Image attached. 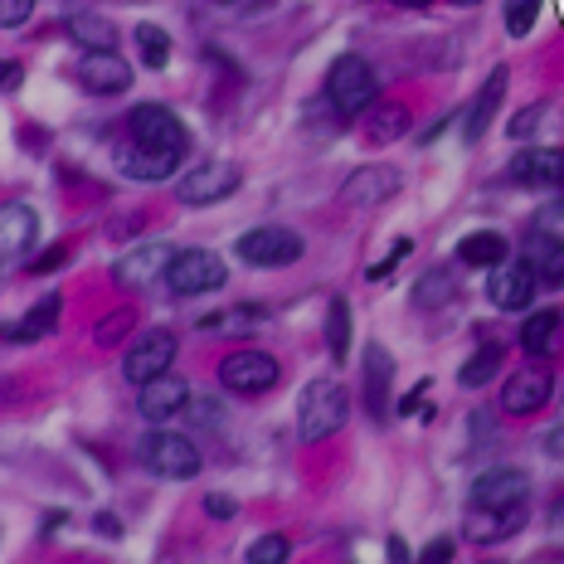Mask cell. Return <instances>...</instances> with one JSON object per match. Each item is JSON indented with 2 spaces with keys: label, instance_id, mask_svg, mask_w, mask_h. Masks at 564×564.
Listing matches in <instances>:
<instances>
[{
  "label": "cell",
  "instance_id": "obj_14",
  "mask_svg": "<svg viewBox=\"0 0 564 564\" xmlns=\"http://www.w3.org/2000/svg\"><path fill=\"white\" fill-rule=\"evenodd\" d=\"M531 497V477L521 467H487L473 481V507H525Z\"/></svg>",
  "mask_w": 564,
  "mask_h": 564
},
{
  "label": "cell",
  "instance_id": "obj_4",
  "mask_svg": "<svg viewBox=\"0 0 564 564\" xmlns=\"http://www.w3.org/2000/svg\"><path fill=\"white\" fill-rule=\"evenodd\" d=\"M127 137L141 141V147H156V151H175L185 156L191 151V137H185V122L161 102H137L132 117H127Z\"/></svg>",
  "mask_w": 564,
  "mask_h": 564
},
{
  "label": "cell",
  "instance_id": "obj_19",
  "mask_svg": "<svg viewBox=\"0 0 564 564\" xmlns=\"http://www.w3.org/2000/svg\"><path fill=\"white\" fill-rule=\"evenodd\" d=\"M525 525V507H473L463 521V535L477 540V545H491V540H507Z\"/></svg>",
  "mask_w": 564,
  "mask_h": 564
},
{
  "label": "cell",
  "instance_id": "obj_47",
  "mask_svg": "<svg viewBox=\"0 0 564 564\" xmlns=\"http://www.w3.org/2000/svg\"><path fill=\"white\" fill-rule=\"evenodd\" d=\"M225 10H253V6H263V0H219Z\"/></svg>",
  "mask_w": 564,
  "mask_h": 564
},
{
  "label": "cell",
  "instance_id": "obj_25",
  "mask_svg": "<svg viewBox=\"0 0 564 564\" xmlns=\"http://www.w3.org/2000/svg\"><path fill=\"white\" fill-rule=\"evenodd\" d=\"M507 253H511L507 239L491 229H477L457 243V263H467V268H497V263H507Z\"/></svg>",
  "mask_w": 564,
  "mask_h": 564
},
{
  "label": "cell",
  "instance_id": "obj_49",
  "mask_svg": "<svg viewBox=\"0 0 564 564\" xmlns=\"http://www.w3.org/2000/svg\"><path fill=\"white\" fill-rule=\"evenodd\" d=\"M394 6H409V10H414V6H429V0H394Z\"/></svg>",
  "mask_w": 564,
  "mask_h": 564
},
{
  "label": "cell",
  "instance_id": "obj_46",
  "mask_svg": "<svg viewBox=\"0 0 564 564\" xmlns=\"http://www.w3.org/2000/svg\"><path fill=\"white\" fill-rule=\"evenodd\" d=\"M58 525H64V511H54V516H44V521H40V535H50V531H58Z\"/></svg>",
  "mask_w": 564,
  "mask_h": 564
},
{
  "label": "cell",
  "instance_id": "obj_20",
  "mask_svg": "<svg viewBox=\"0 0 564 564\" xmlns=\"http://www.w3.org/2000/svg\"><path fill=\"white\" fill-rule=\"evenodd\" d=\"M390 384H394V360L384 346H366V414L375 423H390Z\"/></svg>",
  "mask_w": 564,
  "mask_h": 564
},
{
  "label": "cell",
  "instance_id": "obj_23",
  "mask_svg": "<svg viewBox=\"0 0 564 564\" xmlns=\"http://www.w3.org/2000/svg\"><path fill=\"white\" fill-rule=\"evenodd\" d=\"M34 234H40V215H34L30 205H20V199H10V205H0V253H25L34 243Z\"/></svg>",
  "mask_w": 564,
  "mask_h": 564
},
{
  "label": "cell",
  "instance_id": "obj_16",
  "mask_svg": "<svg viewBox=\"0 0 564 564\" xmlns=\"http://www.w3.org/2000/svg\"><path fill=\"white\" fill-rule=\"evenodd\" d=\"M175 166H181V156H175V151L141 147V141H132V137H127V147H117V171H122L127 181L156 185V181H166Z\"/></svg>",
  "mask_w": 564,
  "mask_h": 564
},
{
  "label": "cell",
  "instance_id": "obj_11",
  "mask_svg": "<svg viewBox=\"0 0 564 564\" xmlns=\"http://www.w3.org/2000/svg\"><path fill=\"white\" fill-rule=\"evenodd\" d=\"M550 394H555V375H550V366L531 360V366H521L507 380V390H501V409H507V414H535V409L550 404Z\"/></svg>",
  "mask_w": 564,
  "mask_h": 564
},
{
  "label": "cell",
  "instance_id": "obj_12",
  "mask_svg": "<svg viewBox=\"0 0 564 564\" xmlns=\"http://www.w3.org/2000/svg\"><path fill=\"white\" fill-rule=\"evenodd\" d=\"M171 258H175L171 243H141V249L122 253L112 263V282H117V288H127V292H141V288H151L156 278H166Z\"/></svg>",
  "mask_w": 564,
  "mask_h": 564
},
{
  "label": "cell",
  "instance_id": "obj_8",
  "mask_svg": "<svg viewBox=\"0 0 564 564\" xmlns=\"http://www.w3.org/2000/svg\"><path fill=\"white\" fill-rule=\"evenodd\" d=\"M239 181H243V171L234 166V161H199V166L175 185V195H181V205H219V199H229L239 191Z\"/></svg>",
  "mask_w": 564,
  "mask_h": 564
},
{
  "label": "cell",
  "instance_id": "obj_33",
  "mask_svg": "<svg viewBox=\"0 0 564 564\" xmlns=\"http://www.w3.org/2000/svg\"><path fill=\"white\" fill-rule=\"evenodd\" d=\"M288 555H292V540L288 535H258L253 545H249V564H288Z\"/></svg>",
  "mask_w": 564,
  "mask_h": 564
},
{
  "label": "cell",
  "instance_id": "obj_41",
  "mask_svg": "<svg viewBox=\"0 0 564 564\" xmlns=\"http://www.w3.org/2000/svg\"><path fill=\"white\" fill-rule=\"evenodd\" d=\"M68 263V249H64V243H54V249L50 253H44V258H34V263H30V273H54V268H64Z\"/></svg>",
  "mask_w": 564,
  "mask_h": 564
},
{
  "label": "cell",
  "instance_id": "obj_3",
  "mask_svg": "<svg viewBox=\"0 0 564 564\" xmlns=\"http://www.w3.org/2000/svg\"><path fill=\"white\" fill-rule=\"evenodd\" d=\"M229 282L225 258L209 249H181L166 268V288L175 297H199V292H219Z\"/></svg>",
  "mask_w": 564,
  "mask_h": 564
},
{
  "label": "cell",
  "instance_id": "obj_50",
  "mask_svg": "<svg viewBox=\"0 0 564 564\" xmlns=\"http://www.w3.org/2000/svg\"><path fill=\"white\" fill-rule=\"evenodd\" d=\"M457 6H477V0H457Z\"/></svg>",
  "mask_w": 564,
  "mask_h": 564
},
{
  "label": "cell",
  "instance_id": "obj_37",
  "mask_svg": "<svg viewBox=\"0 0 564 564\" xmlns=\"http://www.w3.org/2000/svg\"><path fill=\"white\" fill-rule=\"evenodd\" d=\"M409 253H414V243H409V239H399V243H394V249H390V253H384V258H380V263H375V268H370V273H366V278H370V282H384V278H390V273H394V268H399V263H404V258H409Z\"/></svg>",
  "mask_w": 564,
  "mask_h": 564
},
{
  "label": "cell",
  "instance_id": "obj_31",
  "mask_svg": "<svg viewBox=\"0 0 564 564\" xmlns=\"http://www.w3.org/2000/svg\"><path fill=\"white\" fill-rule=\"evenodd\" d=\"M205 332H249V326H263V307L249 302V307H229V312H215V316H199Z\"/></svg>",
  "mask_w": 564,
  "mask_h": 564
},
{
  "label": "cell",
  "instance_id": "obj_40",
  "mask_svg": "<svg viewBox=\"0 0 564 564\" xmlns=\"http://www.w3.org/2000/svg\"><path fill=\"white\" fill-rule=\"evenodd\" d=\"M205 511L215 516V521H234V516H239V501L225 497V491H209V497H205Z\"/></svg>",
  "mask_w": 564,
  "mask_h": 564
},
{
  "label": "cell",
  "instance_id": "obj_9",
  "mask_svg": "<svg viewBox=\"0 0 564 564\" xmlns=\"http://www.w3.org/2000/svg\"><path fill=\"white\" fill-rule=\"evenodd\" d=\"M175 350H181V340H175V332H147L137 340L132 350H127V360H122V375L137 384H151V380H161V375H171V360H175Z\"/></svg>",
  "mask_w": 564,
  "mask_h": 564
},
{
  "label": "cell",
  "instance_id": "obj_17",
  "mask_svg": "<svg viewBox=\"0 0 564 564\" xmlns=\"http://www.w3.org/2000/svg\"><path fill=\"white\" fill-rule=\"evenodd\" d=\"M185 404H191V384L175 380V375H161V380L141 384V394H137V409L147 423H166V419L181 414Z\"/></svg>",
  "mask_w": 564,
  "mask_h": 564
},
{
  "label": "cell",
  "instance_id": "obj_18",
  "mask_svg": "<svg viewBox=\"0 0 564 564\" xmlns=\"http://www.w3.org/2000/svg\"><path fill=\"white\" fill-rule=\"evenodd\" d=\"M399 191V171L394 166H360L356 175H346V185H340V199L356 209L366 205H384Z\"/></svg>",
  "mask_w": 564,
  "mask_h": 564
},
{
  "label": "cell",
  "instance_id": "obj_2",
  "mask_svg": "<svg viewBox=\"0 0 564 564\" xmlns=\"http://www.w3.org/2000/svg\"><path fill=\"white\" fill-rule=\"evenodd\" d=\"M375 93H380V78H375L370 58H360V54H340L332 64V74H326V98H332V108L340 117L370 112Z\"/></svg>",
  "mask_w": 564,
  "mask_h": 564
},
{
  "label": "cell",
  "instance_id": "obj_22",
  "mask_svg": "<svg viewBox=\"0 0 564 564\" xmlns=\"http://www.w3.org/2000/svg\"><path fill=\"white\" fill-rule=\"evenodd\" d=\"M521 258L531 263V273L540 288H564V243L555 239V234H531L525 239Z\"/></svg>",
  "mask_w": 564,
  "mask_h": 564
},
{
  "label": "cell",
  "instance_id": "obj_34",
  "mask_svg": "<svg viewBox=\"0 0 564 564\" xmlns=\"http://www.w3.org/2000/svg\"><path fill=\"white\" fill-rule=\"evenodd\" d=\"M540 15V0H507V34L511 40H525Z\"/></svg>",
  "mask_w": 564,
  "mask_h": 564
},
{
  "label": "cell",
  "instance_id": "obj_28",
  "mask_svg": "<svg viewBox=\"0 0 564 564\" xmlns=\"http://www.w3.org/2000/svg\"><path fill=\"white\" fill-rule=\"evenodd\" d=\"M501 356H507V350H501V346H497V340H487V346H481V350H477V356H473V360H467V366H463V370H457V384H463V390H481V384H487V380H491V375H497V370H501Z\"/></svg>",
  "mask_w": 564,
  "mask_h": 564
},
{
  "label": "cell",
  "instance_id": "obj_36",
  "mask_svg": "<svg viewBox=\"0 0 564 564\" xmlns=\"http://www.w3.org/2000/svg\"><path fill=\"white\" fill-rule=\"evenodd\" d=\"M132 322H137V312L117 307V312L108 316V322H102V326H98V340H102V346H117V340H122L127 332H132Z\"/></svg>",
  "mask_w": 564,
  "mask_h": 564
},
{
  "label": "cell",
  "instance_id": "obj_10",
  "mask_svg": "<svg viewBox=\"0 0 564 564\" xmlns=\"http://www.w3.org/2000/svg\"><path fill=\"white\" fill-rule=\"evenodd\" d=\"M74 84L93 93V98H117V93L132 88V64H127L117 50L108 54H84L74 68Z\"/></svg>",
  "mask_w": 564,
  "mask_h": 564
},
{
  "label": "cell",
  "instance_id": "obj_26",
  "mask_svg": "<svg viewBox=\"0 0 564 564\" xmlns=\"http://www.w3.org/2000/svg\"><path fill=\"white\" fill-rule=\"evenodd\" d=\"M409 132V108L404 102H380L370 117H366V141L370 147H390Z\"/></svg>",
  "mask_w": 564,
  "mask_h": 564
},
{
  "label": "cell",
  "instance_id": "obj_45",
  "mask_svg": "<svg viewBox=\"0 0 564 564\" xmlns=\"http://www.w3.org/2000/svg\"><path fill=\"white\" fill-rule=\"evenodd\" d=\"M545 453H550V457H564V423L545 433Z\"/></svg>",
  "mask_w": 564,
  "mask_h": 564
},
{
  "label": "cell",
  "instance_id": "obj_15",
  "mask_svg": "<svg viewBox=\"0 0 564 564\" xmlns=\"http://www.w3.org/2000/svg\"><path fill=\"white\" fill-rule=\"evenodd\" d=\"M511 181L531 191H560L564 185V151L560 147H531L511 161Z\"/></svg>",
  "mask_w": 564,
  "mask_h": 564
},
{
  "label": "cell",
  "instance_id": "obj_29",
  "mask_svg": "<svg viewBox=\"0 0 564 564\" xmlns=\"http://www.w3.org/2000/svg\"><path fill=\"white\" fill-rule=\"evenodd\" d=\"M326 350L332 360H350V302L332 297V312H326Z\"/></svg>",
  "mask_w": 564,
  "mask_h": 564
},
{
  "label": "cell",
  "instance_id": "obj_42",
  "mask_svg": "<svg viewBox=\"0 0 564 564\" xmlns=\"http://www.w3.org/2000/svg\"><path fill=\"white\" fill-rule=\"evenodd\" d=\"M20 84H25V64H15V58H0V88L15 93Z\"/></svg>",
  "mask_w": 564,
  "mask_h": 564
},
{
  "label": "cell",
  "instance_id": "obj_30",
  "mask_svg": "<svg viewBox=\"0 0 564 564\" xmlns=\"http://www.w3.org/2000/svg\"><path fill=\"white\" fill-rule=\"evenodd\" d=\"M555 332H560V312H531L525 326H521V346L531 350V356H545Z\"/></svg>",
  "mask_w": 564,
  "mask_h": 564
},
{
  "label": "cell",
  "instance_id": "obj_48",
  "mask_svg": "<svg viewBox=\"0 0 564 564\" xmlns=\"http://www.w3.org/2000/svg\"><path fill=\"white\" fill-rule=\"evenodd\" d=\"M550 525H555V531H564V497L555 501V511H550Z\"/></svg>",
  "mask_w": 564,
  "mask_h": 564
},
{
  "label": "cell",
  "instance_id": "obj_1",
  "mask_svg": "<svg viewBox=\"0 0 564 564\" xmlns=\"http://www.w3.org/2000/svg\"><path fill=\"white\" fill-rule=\"evenodd\" d=\"M346 414H350V399L336 380H312L297 399V433L302 443H322L332 433L346 429Z\"/></svg>",
  "mask_w": 564,
  "mask_h": 564
},
{
  "label": "cell",
  "instance_id": "obj_38",
  "mask_svg": "<svg viewBox=\"0 0 564 564\" xmlns=\"http://www.w3.org/2000/svg\"><path fill=\"white\" fill-rule=\"evenodd\" d=\"M34 15V0H0V30H15Z\"/></svg>",
  "mask_w": 564,
  "mask_h": 564
},
{
  "label": "cell",
  "instance_id": "obj_39",
  "mask_svg": "<svg viewBox=\"0 0 564 564\" xmlns=\"http://www.w3.org/2000/svg\"><path fill=\"white\" fill-rule=\"evenodd\" d=\"M453 555H457V545L448 535H438V540H429V545H423V555L414 564H453Z\"/></svg>",
  "mask_w": 564,
  "mask_h": 564
},
{
  "label": "cell",
  "instance_id": "obj_43",
  "mask_svg": "<svg viewBox=\"0 0 564 564\" xmlns=\"http://www.w3.org/2000/svg\"><path fill=\"white\" fill-rule=\"evenodd\" d=\"M384 555H390V564H414V560H409L404 535H390V540H384Z\"/></svg>",
  "mask_w": 564,
  "mask_h": 564
},
{
  "label": "cell",
  "instance_id": "obj_5",
  "mask_svg": "<svg viewBox=\"0 0 564 564\" xmlns=\"http://www.w3.org/2000/svg\"><path fill=\"white\" fill-rule=\"evenodd\" d=\"M141 463L151 467L156 477H171V481H191L199 473V448L191 438H181V433H147L141 438Z\"/></svg>",
  "mask_w": 564,
  "mask_h": 564
},
{
  "label": "cell",
  "instance_id": "obj_27",
  "mask_svg": "<svg viewBox=\"0 0 564 564\" xmlns=\"http://www.w3.org/2000/svg\"><path fill=\"white\" fill-rule=\"evenodd\" d=\"M457 297V278L448 273V268H429V273L419 278V288H414V307L419 312H438L443 302H453Z\"/></svg>",
  "mask_w": 564,
  "mask_h": 564
},
{
  "label": "cell",
  "instance_id": "obj_51",
  "mask_svg": "<svg viewBox=\"0 0 564 564\" xmlns=\"http://www.w3.org/2000/svg\"><path fill=\"white\" fill-rule=\"evenodd\" d=\"M487 564H507V560H487Z\"/></svg>",
  "mask_w": 564,
  "mask_h": 564
},
{
  "label": "cell",
  "instance_id": "obj_24",
  "mask_svg": "<svg viewBox=\"0 0 564 564\" xmlns=\"http://www.w3.org/2000/svg\"><path fill=\"white\" fill-rule=\"evenodd\" d=\"M507 68H491V78H487V88L477 93V102L467 108V141H481L487 137V127H491V117H497V108H501V98H507Z\"/></svg>",
  "mask_w": 564,
  "mask_h": 564
},
{
  "label": "cell",
  "instance_id": "obj_35",
  "mask_svg": "<svg viewBox=\"0 0 564 564\" xmlns=\"http://www.w3.org/2000/svg\"><path fill=\"white\" fill-rule=\"evenodd\" d=\"M540 122H545V102H531V108H521L507 122V132L516 137V141H525V137H535L540 132Z\"/></svg>",
  "mask_w": 564,
  "mask_h": 564
},
{
  "label": "cell",
  "instance_id": "obj_21",
  "mask_svg": "<svg viewBox=\"0 0 564 564\" xmlns=\"http://www.w3.org/2000/svg\"><path fill=\"white\" fill-rule=\"evenodd\" d=\"M64 34L78 44L84 54H108V50H117V25L108 15H93V10H74V15L64 20Z\"/></svg>",
  "mask_w": 564,
  "mask_h": 564
},
{
  "label": "cell",
  "instance_id": "obj_13",
  "mask_svg": "<svg viewBox=\"0 0 564 564\" xmlns=\"http://www.w3.org/2000/svg\"><path fill=\"white\" fill-rule=\"evenodd\" d=\"M535 273H531V263L525 258H511V263H497L491 268V278H487V297L497 302L501 312H525L531 307V297H535Z\"/></svg>",
  "mask_w": 564,
  "mask_h": 564
},
{
  "label": "cell",
  "instance_id": "obj_32",
  "mask_svg": "<svg viewBox=\"0 0 564 564\" xmlns=\"http://www.w3.org/2000/svg\"><path fill=\"white\" fill-rule=\"evenodd\" d=\"M137 50L147 68H166L171 64V34L161 25H137Z\"/></svg>",
  "mask_w": 564,
  "mask_h": 564
},
{
  "label": "cell",
  "instance_id": "obj_6",
  "mask_svg": "<svg viewBox=\"0 0 564 564\" xmlns=\"http://www.w3.org/2000/svg\"><path fill=\"white\" fill-rule=\"evenodd\" d=\"M278 360L268 356V350H229L225 360H219V384H225L229 394H263L278 384Z\"/></svg>",
  "mask_w": 564,
  "mask_h": 564
},
{
  "label": "cell",
  "instance_id": "obj_7",
  "mask_svg": "<svg viewBox=\"0 0 564 564\" xmlns=\"http://www.w3.org/2000/svg\"><path fill=\"white\" fill-rule=\"evenodd\" d=\"M239 258L253 268H288L302 258V234H292L282 225L249 229V234H239Z\"/></svg>",
  "mask_w": 564,
  "mask_h": 564
},
{
  "label": "cell",
  "instance_id": "obj_44",
  "mask_svg": "<svg viewBox=\"0 0 564 564\" xmlns=\"http://www.w3.org/2000/svg\"><path fill=\"white\" fill-rule=\"evenodd\" d=\"M93 531H98V535H122V521H117L112 511H98V516H93Z\"/></svg>",
  "mask_w": 564,
  "mask_h": 564
}]
</instances>
